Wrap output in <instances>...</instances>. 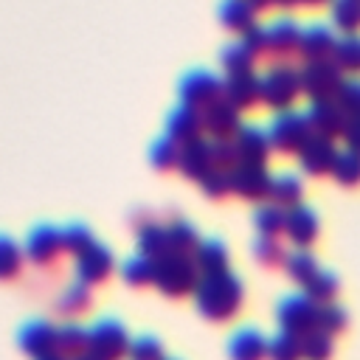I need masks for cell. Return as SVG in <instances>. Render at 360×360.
Wrapping results in <instances>:
<instances>
[{"mask_svg":"<svg viewBox=\"0 0 360 360\" xmlns=\"http://www.w3.org/2000/svg\"><path fill=\"white\" fill-rule=\"evenodd\" d=\"M191 298H194V307L202 318H208L214 323H222V321H231L242 309L245 287H242V278L228 267V270H219V273L200 276Z\"/></svg>","mask_w":360,"mask_h":360,"instance_id":"6da1fadb","label":"cell"},{"mask_svg":"<svg viewBox=\"0 0 360 360\" xmlns=\"http://www.w3.org/2000/svg\"><path fill=\"white\" fill-rule=\"evenodd\" d=\"M298 96H301V79L292 62L276 59L259 73V101H264L270 110L276 112L287 110Z\"/></svg>","mask_w":360,"mask_h":360,"instance_id":"7a4b0ae2","label":"cell"},{"mask_svg":"<svg viewBox=\"0 0 360 360\" xmlns=\"http://www.w3.org/2000/svg\"><path fill=\"white\" fill-rule=\"evenodd\" d=\"M200 281V270L194 264L191 256L186 253H163L160 259H155V270H152V284L169 295V298H186L194 292Z\"/></svg>","mask_w":360,"mask_h":360,"instance_id":"3957f363","label":"cell"},{"mask_svg":"<svg viewBox=\"0 0 360 360\" xmlns=\"http://www.w3.org/2000/svg\"><path fill=\"white\" fill-rule=\"evenodd\" d=\"M264 132H267L270 149L284 152V155L298 152V149L304 146V141L312 135L304 110H295V107H287V110L273 112V118H270V124L264 127Z\"/></svg>","mask_w":360,"mask_h":360,"instance_id":"277c9868","label":"cell"},{"mask_svg":"<svg viewBox=\"0 0 360 360\" xmlns=\"http://www.w3.org/2000/svg\"><path fill=\"white\" fill-rule=\"evenodd\" d=\"M129 340L132 338H129L127 326L112 315L98 318L87 329V352L98 360H127Z\"/></svg>","mask_w":360,"mask_h":360,"instance_id":"5b68a950","label":"cell"},{"mask_svg":"<svg viewBox=\"0 0 360 360\" xmlns=\"http://www.w3.org/2000/svg\"><path fill=\"white\" fill-rule=\"evenodd\" d=\"M276 321L278 332L304 338L318 329V304L304 292H290L276 304Z\"/></svg>","mask_w":360,"mask_h":360,"instance_id":"8992f818","label":"cell"},{"mask_svg":"<svg viewBox=\"0 0 360 360\" xmlns=\"http://www.w3.org/2000/svg\"><path fill=\"white\" fill-rule=\"evenodd\" d=\"M217 98H222V76L211 68H188L177 79V101L202 110Z\"/></svg>","mask_w":360,"mask_h":360,"instance_id":"52a82bcc","label":"cell"},{"mask_svg":"<svg viewBox=\"0 0 360 360\" xmlns=\"http://www.w3.org/2000/svg\"><path fill=\"white\" fill-rule=\"evenodd\" d=\"M298 79H301V93L309 101H321V98H335L343 73L332 59H309L298 68Z\"/></svg>","mask_w":360,"mask_h":360,"instance_id":"ba28073f","label":"cell"},{"mask_svg":"<svg viewBox=\"0 0 360 360\" xmlns=\"http://www.w3.org/2000/svg\"><path fill=\"white\" fill-rule=\"evenodd\" d=\"M22 253L31 264L37 267H48L53 264L65 250H62V228L51 225V222H39L25 233L22 242Z\"/></svg>","mask_w":360,"mask_h":360,"instance_id":"9c48e42d","label":"cell"},{"mask_svg":"<svg viewBox=\"0 0 360 360\" xmlns=\"http://www.w3.org/2000/svg\"><path fill=\"white\" fill-rule=\"evenodd\" d=\"M228 180H231V191L242 200H250V202H264L267 194H270V180L273 174L267 172V166H250V163H236L231 172H228Z\"/></svg>","mask_w":360,"mask_h":360,"instance_id":"30bf717a","label":"cell"},{"mask_svg":"<svg viewBox=\"0 0 360 360\" xmlns=\"http://www.w3.org/2000/svg\"><path fill=\"white\" fill-rule=\"evenodd\" d=\"M112 270H115V256H112V250H110L107 245H101V242H93L87 250H82V253L76 256V278H79L82 284H87V287L107 281Z\"/></svg>","mask_w":360,"mask_h":360,"instance_id":"8fae6325","label":"cell"},{"mask_svg":"<svg viewBox=\"0 0 360 360\" xmlns=\"http://www.w3.org/2000/svg\"><path fill=\"white\" fill-rule=\"evenodd\" d=\"M335 155H338L335 141L326 138V135H315V132H312V135L304 141V146L295 152L298 166H301L307 174H312V177L329 174V172H332V163H335Z\"/></svg>","mask_w":360,"mask_h":360,"instance_id":"7c38bea8","label":"cell"},{"mask_svg":"<svg viewBox=\"0 0 360 360\" xmlns=\"http://www.w3.org/2000/svg\"><path fill=\"white\" fill-rule=\"evenodd\" d=\"M231 141H233L239 163H250V166H264L267 163L270 141H267L264 127H259V124H239V129L233 132Z\"/></svg>","mask_w":360,"mask_h":360,"instance_id":"4fadbf2b","label":"cell"},{"mask_svg":"<svg viewBox=\"0 0 360 360\" xmlns=\"http://www.w3.org/2000/svg\"><path fill=\"white\" fill-rule=\"evenodd\" d=\"M298 37H301V22L290 14H281L264 25V39H267V53L276 59H287L290 53L298 51Z\"/></svg>","mask_w":360,"mask_h":360,"instance_id":"5bb4252c","label":"cell"},{"mask_svg":"<svg viewBox=\"0 0 360 360\" xmlns=\"http://www.w3.org/2000/svg\"><path fill=\"white\" fill-rule=\"evenodd\" d=\"M163 135H169L172 141H177L180 146L194 141V138H202V118H200V110L191 107V104H183L177 101L166 118H163Z\"/></svg>","mask_w":360,"mask_h":360,"instance_id":"9a60e30c","label":"cell"},{"mask_svg":"<svg viewBox=\"0 0 360 360\" xmlns=\"http://www.w3.org/2000/svg\"><path fill=\"white\" fill-rule=\"evenodd\" d=\"M335 28L323 20H312L307 25H301V37H298V51L304 56V62L309 59H329L332 56V48H335Z\"/></svg>","mask_w":360,"mask_h":360,"instance_id":"2e32d148","label":"cell"},{"mask_svg":"<svg viewBox=\"0 0 360 360\" xmlns=\"http://www.w3.org/2000/svg\"><path fill=\"white\" fill-rule=\"evenodd\" d=\"M200 118H202V132L214 141V138H233V132L239 129L242 124V115L239 110L225 101V98H217L211 101L208 107L200 110Z\"/></svg>","mask_w":360,"mask_h":360,"instance_id":"e0dca14e","label":"cell"},{"mask_svg":"<svg viewBox=\"0 0 360 360\" xmlns=\"http://www.w3.org/2000/svg\"><path fill=\"white\" fill-rule=\"evenodd\" d=\"M17 346L34 360L42 354H51V352H56V326L45 318L25 321L17 332Z\"/></svg>","mask_w":360,"mask_h":360,"instance_id":"ac0fdd59","label":"cell"},{"mask_svg":"<svg viewBox=\"0 0 360 360\" xmlns=\"http://www.w3.org/2000/svg\"><path fill=\"white\" fill-rule=\"evenodd\" d=\"M318 231H321L318 214L307 202H301V205H295V208L287 211V217H284V236L295 248H309L318 239Z\"/></svg>","mask_w":360,"mask_h":360,"instance_id":"d6986e66","label":"cell"},{"mask_svg":"<svg viewBox=\"0 0 360 360\" xmlns=\"http://www.w3.org/2000/svg\"><path fill=\"white\" fill-rule=\"evenodd\" d=\"M307 124L315 135H326V138H338L343 132L346 115L340 112V107L335 104V98H321V101H309V107L304 110Z\"/></svg>","mask_w":360,"mask_h":360,"instance_id":"ffe728a7","label":"cell"},{"mask_svg":"<svg viewBox=\"0 0 360 360\" xmlns=\"http://www.w3.org/2000/svg\"><path fill=\"white\" fill-rule=\"evenodd\" d=\"M222 98L231 101L239 112L253 107L259 101V73L248 70V73H228V76H222Z\"/></svg>","mask_w":360,"mask_h":360,"instance_id":"44dd1931","label":"cell"},{"mask_svg":"<svg viewBox=\"0 0 360 360\" xmlns=\"http://www.w3.org/2000/svg\"><path fill=\"white\" fill-rule=\"evenodd\" d=\"M177 169L188 177V180H200L205 172L214 169V160H211V141L208 138H194L188 143L180 146V155H177Z\"/></svg>","mask_w":360,"mask_h":360,"instance_id":"7402d4cb","label":"cell"},{"mask_svg":"<svg viewBox=\"0 0 360 360\" xmlns=\"http://www.w3.org/2000/svg\"><path fill=\"white\" fill-rule=\"evenodd\" d=\"M231 360H267V338L256 326H242L228 338Z\"/></svg>","mask_w":360,"mask_h":360,"instance_id":"603a6c76","label":"cell"},{"mask_svg":"<svg viewBox=\"0 0 360 360\" xmlns=\"http://www.w3.org/2000/svg\"><path fill=\"white\" fill-rule=\"evenodd\" d=\"M135 242H138V253L149 256L152 262L160 259L163 253H169L166 222H160V219H141L135 225Z\"/></svg>","mask_w":360,"mask_h":360,"instance_id":"cb8c5ba5","label":"cell"},{"mask_svg":"<svg viewBox=\"0 0 360 360\" xmlns=\"http://www.w3.org/2000/svg\"><path fill=\"white\" fill-rule=\"evenodd\" d=\"M267 200L276 202V205L284 208V211L301 205V202H304V180H301L298 174H292V172H278V174H273Z\"/></svg>","mask_w":360,"mask_h":360,"instance_id":"d4e9b609","label":"cell"},{"mask_svg":"<svg viewBox=\"0 0 360 360\" xmlns=\"http://www.w3.org/2000/svg\"><path fill=\"white\" fill-rule=\"evenodd\" d=\"M200 276H208V273H219V270H228V245L222 239H200L194 253H191Z\"/></svg>","mask_w":360,"mask_h":360,"instance_id":"484cf974","label":"cell"},{"mask_svg":"<svg viewBox=\"0 0 360 360\" xmlns=\"http://www.w3.org/2000/svg\"><path fill=\"white\" fill-rule=\"evenodd\" d=\"M217 20L222 28L242 34L250 25H256V11L248 0H219L217 3Z\"/></svg>","mask_w":360,"mask_h":360,"instance_id":"4316f807","label":"cell"},{"mask_svg":"<svg viewBox=\"0 0 360 360\" xmlns=\"http://www.w3.org/2000/svg\"><path fill=\"white\" fill-rule=\"evenodd\" d=\"M284 273H287V278L290 281H295L301 290L312 281V276L321 270V264H318V259L309 253V248H295V250H290L287 256H284Z\"/></svg>","mask_w":360,"mask_h":360,"instance_id":"83f0119b","label":"cell"},{"mask_svg":"<svg viewBox=\"0 0 360 360\" xmlns=\"http://www.w3.org/2000/svg\"><path fill=\"white\" fill-rule=\"evenodd\" d=\"M56 352L65 360H73L79 354L87 352V329L76 321H68L62 326H56Z\"/></svg>","mask_w":360,"mask_h":360,"instance_id":"f1b7e54d","label":"cell"},{"mask_svg":"<svg viewBox=\"0 0 360 360\" xmlns=\"http://www.w3.org/2000/svg\"><path fill=\"white\" fill-rule=\"evenodd\" d=\"M329 59L340 68V73L357 76L360 73V34H340L335 39V48H332Z\"/></svg>","mask_w":360,"mask_h":360,"instance_id":"f546056e","label":"cell"},{"mask_svg":"<svg viewBox=\"0 0 360 360\" xmlns=\"http://www.w3.org/2000/svg\"><path fill=\"white\" fill-rule=\"evenodd\" d=\"M152 270H155V262L149 256H143V253H129L118 264V276L129 287H146V284H152Z\"/></svg>","mask_w":360,"mask_h":360,"instance_id":"4dcf8cb0","label":"cell"},{"mask_svg":"<svg viewBox=\"0 0 360 360\" xmlns=\"http://www.w3.org/2000/svg\"><path fill=\"white\" fill-rule=\"evenodd\" d=\"M166 233H169V253H186V256H191L194 248H197V242H200L197 228L188 219H180V217H174L172 222H166Z\"/></svg>","mask_w":360,"mask_h":360,"instance_id":"1f68e13d","label":"cell"},{"mask_svg":"<svg viewBox=\"0 0 360 360\" xmlns=\"http://www.w3.org/2000/svg\"><path fill=\"white\" fill-rule=\"evenodd\" d=\"M90 301H93L90 287L82 284V281H76V284H68V287L59 292L56 309H59L62 315H68V318H76V315H82V312L90 309Z\"/></svg>","mask_w":360,"mask_h":360,"instance_id":"d6a6232c","label":"cell"},{"mask_svg":"<svg viewBox=\"0 0 360 360\" xmlns=\"http://www.w3.org/2000/svg\"><path fill=\"white\" fill-rule=\"evenodd\" d=\"M22 262H25L22 245L11 233H3L0 231V281H8L14 276H20Z\"/></svg>","mask_w":360,"mask_h":360,"instance_id":"836d02e7","label":"cell"},{"mask_svg":"<svg viewBox=\"0 0 360 360\" xmlns=\"http://www.w3.org/2000/svg\"><path fill=\"white\" fill-rule=\"evenodd\" d=\"M217 59H219L225 76H228V73H248V70H253V62H256V59L245 51V45H242L239 39H228V42H222Z\"/></svg>","mask_w":360,"mask_h":360,"instance_id":"e575fe53","label":"cell"},{"mask_svg":"<svg viewBox=\"0 0 360 360\" xmlns=\"http://www.w3.org/2000/svg\"><path fill=\"white\" fill-rule=\"evenodd\" d=\"M284 217H287L284 208H278L276 202L264 200L253 211V225H256L259 236H278V233H284Z\"/></svg>","mask_w":360,"mask_h":360,"instance_id":"d590c367","label":"cell"},{"mask_svg":"<svg viewBox=\"0 0 360 360\" xmlns=\"http://www.w3.org/2000/svg\"><path fill=\"white\" fill-rule=\"evenodd\" d=\"M329 174H332L340 186H346V188L360 186V152H354V149H338Z\"/></svg>","mask_w":360,"mask_h":360,"instance_id":"8d00e7d4","label":"cell"},{"mask_svg":"<svg viewBox=\"0 0 360 360\" xmlns=\"http://www.w3.org/2000/svg\"><path fill=\"white\" fill-rule=\"evenodd\" d=\"M332 28L340 34H357L360 28V0H329Z\"/></svg>","mask_w":360,"mask_h":360,"instance_id":"74e56055","label":"cell"},{"mask_svg":"<svg viewBox=\"0 0 360 360\" xmlns=\"http://www.w3.org/2000/svg\"><path fill=\"white\" fill-rule=\"evenodd\" d=\"M338 290H340V281H338V276H335L332 270H318V273L312 276V281L304 287V295H307V298H312V301L321 307V304H329V301H335Z\"/></svg>","mask_w":360,"mask_h":360,"instance_id":"f35d334b","label":"cell"},{"mask_svg":"<svg viewBox=\"0 0 360 360\" xmlns=\"http://www.w3.org/2000/svg\"><path fill=\"white\" fill-rule=\"evenodd\" d=\"M332 354H335V340L326 332L315 329L301 338V360H332Z\"/></svg>","mask_w":360,"mask_h":360,"instance_id":"ab89813d","label":"cell"},{"mask_svg":"<svg viewBox=\"0 0 360 360\" xmlns=\"http://www.w3.org/2000/svg\"><path fill=\"white\" fill-rule=\"evenodd\" d=\"M177 155H180V143L172 141L169 135H158L149 143V163L155 169H174L177 166Z\"/></svg>","mask_w":360,"mask_h":360,"instance_id":"60d3db41","label":"cell"},{"mask_svg":"<svg viewBox=\"0 0 360 360\" xmlns=\"http://www.w3.org/2000/svg\"><path fill=\"white\" fill-rule=\"evenodd\" d=\"M335 104L346 118H360V76H349L340 82L335 93Z\"/></svg>","mask_w":360,"mask_h":360,"instance_id":"b9f144b4","label":"cell"},{"mask_svg":"<svg viewBox=\"0 0 360 360\" xmlns=\"http://www.w3.org/2000/svg\"><path fill=\"white\" fill-rule=\"evenodd\" d=\"M346 326H349V312H346L340 304L329 301V304H321V307H318V329H321V332H326L329 338H335V335H340Z\"/></svg>","mask_w":360,"mask_h":360,"instance_id":"7bdbcfd3","label":"cell"},{"mask_svg":"<svg viewBox=\"0 0 360 360\" xmlns=\"http://www.w3.org/2000/svg\"><path fill=\"white\" fill-rule=\"evenodd\" d=\"M267 360H301V338L287 332L267 338Z\"/></svg>","mask_w":360,"mask_h":360,"instance_id":"ee69618b","label":"cell"},{"mask_svg":"<svg viewBox=\"0 0 360 360\" xmlns=\"http://www.w3.org/2000/svg\"><path fill=\"white\" fill-rule=\"evenodd\" d=\"M93 242H96L93 231H90L87 225H82V222H70V225L62 228V250H65V253L79 256V253L87 250Z\"/></svg>","mask_w":360,"mask_h":360,"instance_id":"f6af8a7d","label":"cell"},{"mask_svg":"<svg viewBox=\"0 0 360 360\" xmlns=\"http://www.w3.org/2000/svg\"><path fill=\"white\" fill-rule=\"evenodd\" d=\"M284 256L287 250L281 248L278 236H256L253 242V259L264 267H276V264H284Z\"/></svg>","mask_w":360,"mask_h":360,"instance_id":"bcb514c9","label":"cell"},{"mask_svg":"<svg viewBox=\"0 0 360 360\" xmlns=\"http://www.w3.org/2000/svg\"><path fill=\"white\" fill-rule=\"evenodd\" d=\"M127 360H163V343L152 335H141L129 340Z\"/></svg>","mask_w":360,"mask_h":360,"instance_id":"7dc6e473","label":"cell"},{"mask_svg":"<svg viewBox=\"0 0 360 360\" xmlns=\"http://www.w3.org/2000/svg\"><path fill=\"white\" fill-rule=\"evenodd\" d=\"M197 186L202 188L205 197H214V200H219V197H225V194L231 191V180H228V172H225V169H211V172H205V174L197 180Z\"/></svg>","mask_w":360,"mask_h":360,"instance_id":"c3c4849f","label":"cell"},{"mask_svg":"<svg viewBox=\"0 0 360 360\" xmlns=\"http://www.w3.org/2000/svg\"><path fill=\"white\" fill-rule=\"evenodd\" d=\"M211 141V138H208ZM211 160H214V169H225L231 172L239 160H236V149H233V141L231 138H214L211 141Z\"/></svg>","mask_w":360,"mask_h":360,"instance_id":"681fc988","label":"cell"},{"mask_svg":"<svg viewBox=\"0 0 360 360\" xmlns=\"http://www.w3.org/2000/svg\"><path fill=\"white\" fill-rule=\"evenodd\" d=\"M239 42L245 45V51L256 59V56H262V53H267V39H264V25H250L248 31H242L239 34Z\"/></svg>","mask_w":360,"mask_h":360,"instance_id":"f907efd6","label":"cell"},{"mask_svg":"<svg viewBox=\"0 0 360 360\" xmlns=\"http://www.w3.org/2000/svg\"><path fill=\"white\" fill-rule=\"evenodd\" d=\"M340 138L346 141V149H354V152H360V118H346Z\"/></svg>","mask_w":360,"mask_h":360,"instance_id":"816d5d0a","label":"cell"},{"mask_svg":"<svg viewBox=\"0 0 360 360\" xmlns=\"http://www.w3.org/2000/svg\"><path fill=\"white\" fill-rule=\"evenodd\" d=\"M248 3L253 6V11H256V14H259L262 8H267V6H273V0H248Z\"/></svg>","mask_w":360,"mask_h":360,"instance_id":"f5cc1de1","label":"cell"},{"mask_svg":"<svg viewBox=\"0 0 360 360\" xmlns=\"http://www.w3.org/2000/svg\"><path fill=\"white\" fill-rule=\"evenodd\" d=\"M273 6H281V8H292V6H298V0H273Z\"/></svg>","mask_w":360,"mask_h":360,"instance_id":"db71d44e","label":"cell"},{"mask_svg":"<svg viewBox=\"0 0 360 360\" xmlns=\"http://www.w3.org/2000/svg\"><path fill=\"white\" fill-rule=\"evenodd\" d=\"M37 360H65L59 352H51V354H42V357H37Z\"/></svg>","mask_w":360,"mask_h":360,"instance_id":"11a10c76","label":"cell"},{"mask_svg":"<svg viewBox=\"0 0 360 360\" xmlns=\"http://www.w3.org/2000/svg\"><path fill=\"white\" fill-rule=\"evenodd\" d=\"M329 0H298V6H323Z\"/></svg>","mask_w":360,"mask_h":360,"instance_id":"9f6ffc18","label":"cell"},{"mask_svg":"<svg viewBox=\"0 0 360 360\" xmlns=\"http://www.w3.org/2000/svg\"><path fill=\"white\" fill-rule=\"evenodd\" d=\"M73 360H98V357H93L90 352H84V354H79V357H73Z\"/></svg>","mask_w":360,"mask_h":360,"instance_id":"6f0895ef","label":"cell"},{"mask_svg":"<svg viewBox=\"0 0 360 360\" xmlns=\"http://www.w3.org/2000/svg\"><path fill=\"white\" fill-rule=\"evenodd\" d=\"M163 360H177V357H163Z\"/></svg>","mask_w":360,"mask_h":360,"instance_id":"680465c9","label":"cell"}]
</instances>
